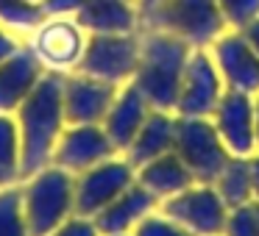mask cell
<instances>
[{"instance_id":"obj_16","label":"cell","mask_w":259,"mask_h":236,"mask_svg":"<svg viewBox=\"0 0 259 236\" xmlns=\"http://www.w3.org/2000/svg\"><path fill=\"white\" fill-rule=\"evenodd\" d=\"M151 111H153L151 103L145 100V95H142L131 81L120 86L112 108H109V114L103 117V123H101L103 131H106V136L112 139L114 150L117 153L128 150V145L134 142V136L140 134L142 123L148 120Z\"/></svg>"},{"instance_id":"obj_18","label":"cell","mask_w":259,"mask_h":236,"mask_svg":"<svg viewBox=\"0 0 259 236\" xmlns=\"http://www.w3.org/2000/svg\"><path fill=\"white\" fill-rule=\"evenodd\" d=\"M173 142H176V117L170 111L153 108V111L148 114V120L142 123L140 134L134 136V142L128 145V150H125L123 156L128 158V164L134 169H140L142 164L170 153L173 150Z\"/></svg>"},{"instance_id":"obj_30","label":"cell","mask_w":259,"mask_h":236,"mask_svg":"<svg viewBox=\"0 0 259 236\" xmlns=\"http://www.w3.org/2000/svg\"><path fill=\"white\" fill-rule=\"evenodd\" d=\"M240 31L248 36V42H251V45L259 50V17H256V20H251V23H248L245 28H240Z\"/></svg>"},{"instance_id":"obj_33","label":"cell","mask_w":259,"mask_h":236,"mask_svg":"<svg viewBox=\"0 0 259 236\" xmlns=\"http://www.w3.org/2000/svg\"><path fill=\"white\" fill-rule=\"evenodd\" d=\"M140 3V12H148V9H153L156 3H162V0H137Z\"/></svg>"},{"instance_id":"obj_9","label":"cell","mask_w":259,"mask_h":236,"mask_svg":"<svg viewBox=\"0 0 259 236\" xmlns=\"http://www.w3.org/2000/svg\"><path fill=\"white\" fill-rule=\"evenodd\" d=\"M223 92H226V84L220 78L218 67H214V58L206 50L195 47L190 62H187L184 78H181L176 114L179 117H212Z\"/></svg>"},{"instance_id":"obj_15","label":"cell","mask_w":259,"mask_h":236,"mask_svg":"<svg viewBox=\"0 0 259 236\" xmlns=\"http://www.w3.org/2000/svg\"><path fill=\"white\" fill-rule=\"evenodd\" d=\"M45 73L48 70L36 58L34 47H20L6 62H0V114L17 111Z\"/></svg>"},{"instance_id":"obj_20","label":"cell","mask_w":259,"mask_h":236,"mask_svg":"<svg viewBox=\"0 0 259 236\" xmlns=\"http://www.w3.org/2000/svg\"><path fill=\"white\" fill-rule=\"evenodd\" d=\"M73 20L90 34H134L137 9L131 0H90Z\"/></svg>"},{"instance_id":"obj_21","label":"cell","mask_w":259,"mask_h":236,"mask_svg":"<svg viewBox=\"0 0 259 236\" xmlns=\"http://www.w3.org/2000/svg\"><path fill=\"white\" fill-rule=\"evenodd\" d=\"M214 189L223 197L229 208L253 203V175H251V156H231L223 172L214 178Z\"/></svg>"},{"instance_id":"obj_27","label":"cell","mask_w":259,"mask_h":236,"mask_svg":"<svg viewBox=\"0 0 259 236\" xmlns=\"http://www.w3.org/2000/svg\"><path fill=\"white\" fill-rule=\"evenodd\" d=\"M226 14V23L234 28H245L251 20L259 17V0H218Z\"/></svg>"},{"instance_id":"obj_17","label":"cell","mask_w":259,"mask_h":236,"mask_svg":"<svg viewBox=\"0 0 259 236\" xmlns=\"http://www.w3.org/2000/svg\"><path fill=\"white\" fill-rule=\"evenodd\" d=\"M156 203H159L156 197L134 181L123 195L114 197L106 208H101L92 217V222L101 230V236H123V233H131L140 225V219H145L156 208Z\"/></svg>"},{"instance_id":"obj_22","label":"cell","mask_w":259,"mask_h":236,"mask_svg":"<svg viewBox=\"0 0 259 236\" xmlns=\"http://www.w3.org/2000/svg\"><path fill=\"white\" fill-rule=\"evenodd\" d=\"M23 181L20 169V134L12 114H0V189Z\"/></svg>"},{"instance_id":"obj_19","label":"cell","mask_w":259,"mask_h":236,"mask_svg":"<svg viewBox=\"0 0 259 236\" xmlns=\"http://www.w3.org/2000/svg\"><path fill=\"white\" fill-rule=\"evenodd\" d=\"M137 184L145 186L156 200H167V197L184 192L187 186H192L195 178H192V172L187 169V164L170 150V153H164V156L153 158V161L142 164V167L137 169Z\"/></svg>"},{"instance_id":"obj_23","label":"cell","mask_w":259,"mask_h":236,"mask_svg":"<svg viewBox=\"0 0 259 236\" xmlns=\"http://www.w3.org/2000/svg\"><path fill=\"white\" fill-rule=\"evenodd\" d=\"M48 20L42 0H0V23L9 28H39Z\"/></svg>"},{"instance_id":"obj_8","label":"cell","mask_w":259,"mask_h":236,"mask_svg":"<svg viewBox=\"0 0 259 236\" xmlns=\"http://www.w3.org/2000/svg\"><path fill=\"white\" fill-rule=\"evenodd\" d=\"M137 181V169L128 158L112 156L106 161L90 167L87 172L75 175V214L95 217L101 208H106L114 197H120Z\"/></svg>"},{"instance_id":"obj_4","label":"cell","mask_w":259,"mask_h":236,"mask_svg":"<svg viewBox=\"0 0 259 236\" xmlns=\"http://www.w3.org/2000/svg\"><path fill=\"white\" fill-rule=\"evenodd\" d=\"M140 17L151 31L173 34L192 47L214 42L229 25L218 0H162L148 12H140Z\"/></svg>"},{"instance_id":"obj_24","label":"cell","mask_w":259,"mask_h":236,"mask_svg":"<svg viewBox=\"0 0 259 236\" xmlns=\"http://www.w3.org/2000/svg\"><path fill=\"white\" fill-rule=\"evenodd\" d=\"M0 236H31L23 217L20 184L0 189Z\"/></svg>"},{"instance_id":"obj_12","label":"cell","mask_w":259,"mask_h":236,"mask_svg":"<svg viewBox=\"0 0 259 236\" xmlns=\"http://www.w3.org/2000/svg\"><path fill=\"white\" fill-rule=\"evenodd\" d=\"M112 156H117V150H114L112 139L106 136L103 125H67L56 142L51 164H56V167L67 169L73 175H81Z\"/></svg>"},{"instance_id":"obj_14","label":"cell","mask_w":259,"mask_h":236,"mask_svg":"<svg viewBox=\"0 0 259 236\" xmlns=\"http://www.w3.org/2000/svg\"><path fill=\"white\" fill-rule=\"evenodd\" d=\"M212 123L231 156L248 158L256 150V136H253V95L226 89L212 111Z\"/></svg>"},{"instance_id":"obj_36","label":"cell","mask_w":259,"mask_h":236,"mask_svg":"<svg viewBox=\"0 0 259 236\" xmlns=\"http://www.w3.org/2000/svg\"><path fill=\"white\" fill-rule=\"evenodd\" d=\"M131 3H134V0H131Z\"/></svg>"},{"instance_id":"obj_34","label":"cell","mask_w":259,"mask_h":236,"mask_svg":"<svg viewBox=\"0 0 259 236\" xmlns=\"http://www.w3.org/2000/svg\"><path fill=\"white\" fill-rule=\"evenodd\" d=\"M256 214H259V200H256Z\"/></svg>"},{"instance_id":"obj_25","label":"cell","mask_w":259,"mask_h":236,"mask_svg":"<svg viewBox=\"0 0 259 236\" xmlns=\"http://www.w3.org/2000/svg\"><path fill=\"white\" fill-rule=\"evenodd\" d=\"M223 236H259V214H256V200L245 206L229 208Z\"/></svg>"},{"instance_id":"obj_26","label":"cell","mask_w":259,"mask_h":236,"mask_svg":"<svg viewBox=\"0 0 259 236\" xmlns=\"http://www.w3.org/2000/svg\"><path fill=\"white\" fill-rule=\"evenodd\" d=\"M131 236H195V233H190V230H187L184 225H179L176 219L151 211L145 219H140V225L131 230Z\"/></svg>"},{"instance_id":"obj_3","label":"cell","mask_w":259,"mask_h":236,"mask_svg":"<svg viewBox=\"0 0 259 236\" xmlns=\"http://www.w3.org/2000/svg\"><path fill=\"white\" fill-rule=\"evenodd\" d=\"M23 217L31 236H51L64 219L75 214V175L67 169L51 167L23 178Z\"/></svg>"},{"instance_id":"obj_32","label":"cell","mask_w":259,"mask_h":236,"mask_svg":"<svg viewBox=\"0 0 259 236\" xmlns=\"http://www.w3.org/2000/svg\"><path fill=\"white\" fill-rule=\"evenodd\" d=\"M253 136H256V150H259V92L253 95Z\"/></svg>"},{"instance_id":"obj_28","label":"cell","mask_w":259,"mask_h":236,"mask_svg":"<svg viewBox=\"0 0 259 236\" xmlns=\"http://www.w3.org/2000/svg\"><path fill=\"white\" fill-rule=\"evenodd\" d=\"M51 236H101V230L95 228L92 217H81V214H73L70 219H64Z\"/></svg>"},{"instance_id":"obj_31","label":"cell","mask_w":259,"mask_h":236,"mask_svg":"<svg viewBox=\"0 0 259 236\" xmlns=\"http://www.w3.org/2000/svg\"><path fill=\"white\" fill-rule=\"evenodd\" d=\"M251 175H253V200H259V156L251 158Z\"/></svg>"},{"instance_id":"obj_35","label":"cell","mask_w":259,"mask_h":236,"mask_svg":"<svg viewBox=\"0 0 259 236\" xmlns=\"http://www.w3.org/2000/svg\"><path fill=\"white\" fill-rule=\"evenodd\" d=\"M123 236H131V233H123Z\"/></svg>"},{"instance_id":"obj_6","label":"cell","mask_w":259,"mask_h":236,"mask_svg":"<svg viewBox=\"0 0 259 236\" xmlns=\"http://www.w3.org/2000/svg\"><path fill=\"white\" fill-rule=\"evenodd\" d=\"M140 64V39L134 34H90L78 73L123 86L134 78Z\"/></svg>"},{"instance_id":"obj_13","label":"cell","mask_w":259,"mask_h":236,"mask_svg":"<svg viewBox=\"0 0 259 236\" xmlns=\"http://www.w3.org/2000/svg\"><path fill=\"white\" fill-rule=\"evenodd\" d=\"M120 86L98 81L92 75H64V120L67 125H101L109 114Z\"/></svg>"},{"instance_id":"obj_1","label":"cell","mask_w":259,"mask_h":236,"mask_svg":"<svg viewBox=\"0 0 259 236\" xmlns=\"http://www.w3.org/2000/svg\"><path fill=\"white\" fill-rule=\"evenodd\" d=\"M64 73L48 70L23 106L12 114L20 134V169L23 178L51 167L59 136L67 128L64 120Z\"/></svg>"},{"instance_id":"obj_11","label":"cell","mask_w":259,"mask_h":236,"mask_svg":"<svg viewBox=\"0 0 259 236\" xmlns=\"http://www.w3.org/2000/svg\"><path fill=\"white\" fill-rule=\"evenodd\" d=\"M212 58L226 89L245 92V95L259 92V50L248 42L242 31L220 34L214 39Z\"/></svg>"},{"instance_id":"obj_2","label":"cell","mask_w":259,"mask_h":236,"mask_svg":"<svg viewBox=\"0 0 259 236\" xmlns=\"http://www.w3.org/2000/svg\"><path fill=\"white\" fill-rule=\"evenodd\" d=\"M195 47L164 31H151L140 39V64L131 84L145 95L151 108L159 111H176L181 78H184L187 62Z\"/></svg>"},{"instance_id":"obj_5","label":"cell","mask_w":259,"mask_h":236,"mask_svg":"<svg viewBox=\"0 0 259 236\" xmlns=\"http://www.w3.org/2000/svg\"><path fill=\"white\" fill-rule=\"evenodd\" d=\"M173 153L187 164L195 184H214L231 153L223 145L212 117H179L176 114V142Z\"/></svg>"},{"instance_id":"obj_10","label":"cell","mask_w":259,"mask_h":236,"mask_svg":"<svg viewBox=\"0 0 259 236\" xmlns=\"http://www.w3.org/2000/svg\"><path fill=\"white\" fill-rule=\"evenodd\" d=\"M36 58L45 64V70L53 73H64V70H75L84 56V28L75 23L70 14H59V17H48L45 23L36 28V36L31 42Z\"/></svg>"},{"instance_id":"obj_7","label":"cell","mask_w":259,"mask_h":236,"mask_svg":"<svg viewBox=\"0 0 259 236\" xmlns=\"http://www.w3.org/2000/svg\"><path fill=\"white\" fill-rule=\"evenodd\" d=\"M162 214L195 236H223L229 206L218 195L214 184H192L184 192L162 200Z\"/></svg>"},{"instance_id":"obj_29","label":"cell","mask_w":259,"mask_h":236,"mask_svg":"<svg viewBox=\"0 0 259 236\" xmlns=\"http://www.w3.org/2000/svg\"><path fill=\"white\" fill-rule=\"evenodd\" d=\"M17 50H20V42L0 28V62H6V58L12 56V53H17Z\"/></svg>"}]
</instances>
